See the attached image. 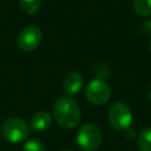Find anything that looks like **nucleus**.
<instances>
[{
	"mask_svg": "<svg viewBox=\"0 0 151 151\" xmlns=\"http://www.w3.org/2000/svg\"><path fill=\"white\" fill-rule=\"evenodd\" d=\"M53 116L57 123L64 129L76 127L81 118L79 105L71 97H61L54 103Z\"/></svg>",
	"mask_w": 151,
	"mask_h": 151,
	"instance_id": "obj_1",
	"label": "nucleus"
},
{
	"mask_svg": "<svg viewBox=\"0 0 151 151\" xmlns=\"http://www.w3.org/2000/svg\"><path fill=\"white\" fill-rule=\"evenodd\" d=\"M1 133L4 138L13 144L25 142L29 136V126L20 118H8L1 125Z\"/></svg>",
	"mask_w": 151,
	"mask_h": 151,
	"instance_id": "obj_2",
	"label": "nucleus"
},
{
	"mask_svg": "<svg viewBox=\"0 0 151 151\" xmlns=\"http://www.w3.org/2000/svg\"><path fill=\"white\" fill-rule=\"evenodd\" d=\"M101 131L94 124H84L77 132V143L84 151H96L101 144Z\"/></svg>",
	"mask_w": 151,
	"mask_h": 151,
	"instance_id": "obj_3",
	"label": "nucleus"
},
{
	"mask_svg": "<svg viewBox=\"0 0 151 151\" xmlns=\"http://www.w3.org/2000/svg\"><path fill=\"white\" fill-rule=\"evenodd\" d=\"M107 119L110 125L116 130H126L132 123L131 109L123 101L112 104L109 109Z\"/></svg>",
	"mask_w": 151,
	"mask_h": 151,
	"instance_id": "obj_4",
	"label": "nucleus"
},
{
	"mask_svg": "<svg viewBox=\"0 0 151 151\" xmlns=\"http://www.w3.org/2000/svg\"><path fill=\"white\" fill-rule=\"evenodd\" d=\"M85 97L92 105H104L111 98V88L103 79H93L86 85Z\"/></svg>",
	"mask_w": 151,
	"mask_h": 151,
	"instance_id": "obj_5",
	"label": "nucleus"
},
{
	"mask_svg": "<svg viewBox=\"0 0 151 151\" xmlns=\"http://www.w3.org/2000/svg\"><path fill=\"white\" fill-rule=\"evenodd\" d=\"M42 33L38 26H27L18 35L17 44L21 51L31 52L34 51L41 42Z\"/></svg>",
	"mask_w": 151,
	"mask_h": 151,
	"instance_id": "obj_6",
	"label": "nucleus"
},
{
	"mask_svg": "<svg viewBox=\"0 0 151 151\" xmlns=\"http://www.w3.org/2000/svg\"><path fill=\"white\" fill-rule=\"evenodd\" d=\"M84 84V78L79 72H68L64 80H63V88L64 92L67 94V97H73L80 92L83 88Z\"/></svg>",
	"mask_w": 151,
	"mask_h": 151,
	"instance_id": "obj_7",
	"label": "nucleus"
},
{
	"mask_svg": "<svg viewBox=\"0 0 151 151\" xmlns=\"http://www.w3.org/2000/svg\"><path fill=\"white\" fill-rule=\"evenodd\" d=\"M51 124H52V117L46 111H40V112L34 113L31 119L32 129L38 132H42V131L47 130L51 126Z\"/></svg>",
	"mask_w": 151,
	"mask_h": 151,
	"instance_id": "obj_8",
	"label": "nucleus"
},
{
	"mask_svg": "<svg viewBox=\"0 0 151 151\" xmlns=\"http://www.w3.org/2000/svg\"><path fill=\"white\" fill-rule=\"evenodd\" d=\"M137 146L139 151H151V127H145L139 132Z\"/></svg>",
	"mask_w": 151,
	"mask_h": 151,
	"instance_id": "obj_9",
	"label": "nucleus"
},
{
	"mask_svg": "<svg viewBox=\"0 0 151 151\" xmlns=\"http://www.w3.org/2000/svg\"><path fill=\"white\" fill-rule=\"evenodd\" d=\"M19 6L24 13L33 15L40 8V0H19Z\"/></svg>",
	"mask_w": 151,
	"mask_h": 151,
	"instance_id": "obj_10",
	"label": "nucleus"
},
{
	"mask_svg": "<svg viewBox=\"0 0 151 151\" xmlns=\"http://www.w3.org/2000/svg\"><path fill=\"white\" fill-rule=\"evenodd\" d=\"M133 9L142 17L151 15V0H133Z\"/></svg>",
	"mask_w": 151,
	"mask_h": 151,
	"instance_id": "obj_11",
	"label": "nucleus"
},
{
	"mask_svg": "<svg viewBox=\"0 0 151 151\" xmlns=\"http://www.w3.org/2000/svg\"><path fill=\"white\" fill-rule=\"evenodd\" d=\"M22 151H46V149L39 139H29L25 143Z\"/></svg>",
	"mask_w": 151,
	"mask_h": 151,
	"instance_id": "obj_12",
	"label": "nucleus"
},
{
	"mask_svg": "<svg viewBox=\"0 0 151 151\" xmlns=\"http://www.w3.org/2000/svg\"><path fill=\"white\" fill-rule=\"evenodd\" d=\"M150 51H151V39H150Z\"/></svg>",
	"mask_w": 151,
	"mask_h": 151,
	"instance_id": "obj_13",
	"label": "nucleus"
},
{
	"mask_svg": "<svg viewBox=\"0 0 151 151\" xmlns=\"http://www.w3.org/2000/svg\"><path fill=\"white\" fill-rule=\"evenodd\" d=\"M61 151H72V150H61Z\"/></svg>",
	"mask_w": 151,
	"mask_h": 151,
	"instance_id": "obj_14",
	"label": "nucleus"
}]
</instances>
